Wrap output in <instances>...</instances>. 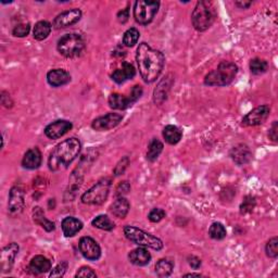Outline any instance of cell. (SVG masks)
Masks as SVG:
<instances>
[{
	"mask_svg": "<svg viewBox=\"0 0 278 278\" xmlns=\"http://www.w3.org/2000/svg\"><path fill=\"white\" fill-rule=\"evenodd\" d=\"M136 61L144 82L151 84L160 76L164 68L165 58L160 50L150 47L147 43H142L137 48Z\"/></svg>",
	"mask_w": 278,
	"mask_h": 278,
	"instance_id": "1",
	"label": "cell"
},
{
	"mask_svg": "<svg viewBox=\"0 0 278 278\" xmlns=\"http://www.w3.org/2000/svg\"><path fill=\"white\" fill-rule=\"evenodd\" d=\"M82 149V144L77 138L65 139L58 144L51 151L48 159V165L51 171H60L69 168V165L78 157Z\"/></svg>",
	"mask_w": 278,
	"mask_h": 278,
	"instance_id": "2",
	"label": "cell"
},
{
	"mask_svg": "<svg viewBox=\"0 0 278 278\" xmlns=\"http://www.w3.org/2000/svg\"><path fill=\"white\" fill-rule=\"evenodd\" d=\"M238 67L229 61H222L217 65V68L209 72L204 77V84L207 86H217L223 87L234 82L237 76Z\"/></svg>",
	"mask_w": 278,
	"mask_h": 278,
	"instance_id": "3",
	"label": "cell"
},
{
	"mask_svg": "<svg viewBox=\"0 0 278 278\" xmlns=\"http://www.w3.org/2000/svg\"><path fill=\"white\" fill-rule=\"evenodd\" d=\"M216 19V10L211 2H198L191 13V22L198 32L209 30Z\"/></svg>",
	"mask_w": 278,
	"mask_h": 278,
	"instance_id": "4",
	"label": "cell"
},
{
	"mask_svg": "<svg viewBox=\"0 0 278 278\" xmlns=\"http://www.w3.org/2000/svg\"><path fill=\"white\" fill-rule=\"evenodd\" d=\"M124 235L127 239L139 247L151 248L154 250H161L163 248V241L154 235H151L147 231H145L141 228H137L135 226H127L124 227Z\"/></svg>",
	"mask_w": 278,
	"mask_h": 278,
	"instance_id": "5",
	"label": "cell"
},
{
	"mask_svg": "<svg viewBox=\"0 0 278 278\" xmlns=\"http://www.w3.org/2000/svg\"><path fill=\"white\" fill-rule=\"evenodd\" d=\"M57 49L65 58H77L85 49V41L82 35L76 33L65 34L58 41Z\"/></svg>",
	"mask_w": 278,
	"mask_h": 278,
	"instance_id": "6",
	"label": "cell"
},
{
	"mask_svg": "<svg viewBox=\"0 0 278 278\" xmlns=\"http://www.w3.org/2000/svg\"><path fill=\"white\" fill-rule=\"evenodd\" d=\"M111 182V178L104 177L96 183L94 186L83 194L81 198L82 202L84 204H89V206H100L105 202L110 193Z\"/></svg>",
	"mask_w": 278,
	"mask_h": 278,
	"instance_id": "7",
	"label": "cell"
},
{
	"mask_svg": "<svg viewBox=\"0 0 278 278\" xmlns=\"http://www.w3.org/2000/svg\"><path fill=\"white\" fill-rule=\"evenodd\" d=\"M160 3L152 0H137L134 4L135 21L142 25H148L159 11Z\"/></svg>",
	"mask_w": 278,
	"mask_h": 278,
	"instance_id": "8",
	"label": "cell"
},
{
	"mask_svg": "<svg viewBox=\"0 0 278 278\" xmlns=\"http://www.w3.org/2000/svg\"><path fill=\"white\" fill-rule=\"evenodd\" d=\"M270 113V108L267 104L259 105V107L254 108L252 111H250L249 113L243 116L241 125L244 127H250V126H257V125H261L267 120Z\"/></svg>",
	"mask_w": 278,
	"mask_h": 278,
	"instance_id": "9",
	"label": "cell"
},
{
	"mask_svg": "<svg viewBox=\"0 0 278 278\" xmlns=\"http://www.w3.org/2000/svg\"><path fill=\"white\" fill-rule=\"evenodd\" d=\"M78 248L85 259H87L89 261H97L100 259L101 256L100 246H99L97 241L95 239H92L91 237H88V236L82 237L78 243Z\"/></svg>",
	"mask_w": 278,
	"mask_h": 278,
	"instance_id": "10",
	"label": "cell"
},
{
	"mask_svg": "<svg viewBox=\"0 0 278 278\" xmlns=\"http://www.w3.org/2000/svg\"><path fill=\"white\" fill-rule=\"evenodd\" d=\"M82 19V11L74 8L71 10L63 11L60 15H58L54 22H52V26L56 30H61V29H67L69 26H72L76 24L79 20Z\"/></svg>",
	"mask_w": 278,
	"mask_h": 278,
	"instance_id": "11",
	"label": "cell"
},
{
	"mask_svg": "<svg viewBox=\"0 0 278 278\" xmlns=\"http://www.w3.org/2000/svg\"><path fill=\"white\" fill-rule=\"evenodd\" d=\"M123 120V116L118 113H108L102 116H99L95 118L91 123V127L98 131L110 130L112 128L116 127Z\"/></svg>",
	"mask_w": 278,
	"mask_h": 278,
	"instance_id": "12",
	"label": "cell"
},
{
	"mask_svg": "<svg viewBox=\"0 0 278 278\" xmlns=\"http://www.w3.org/2000/svg\"><path fill=\"white\" fill-rule=\"evenodd\" d=\"M19 249V244L16 242H11L3 248L2 255H0V267L3 273H8L12 269Z\"/></svg>",
	"mask_w": 278,
	"mask_h": 278,
	"instance_id": "13",
	"label": "cell"
},
{
	"mask_svg": "<svg viewBox=\"0 0 278 278\" xmlns=\"http://www.w3.org/2000/svg\"><path fill=\"white\" fill-rule=\"evenodd\" d=\"M25 207L24 190L22 187L15 186L12 187L9 194L8 210L11 215H18L21 213Z\"/></svg>",
	"mask_w": 278,
	"mask_h": 278,
	"instance_id": "14",
	"label": "cell"
},
{
	"mask_svg": "<svg viewBox=\"0 0 278 278\" xmlns=\"http://www.w3.org/2000/svg\"><path fill=\"white\" fill-rule=\"evenodd\" d=\"M73 124L67 120H57L48 124L45 128V135L49 139H59L72 129Z\"/></svg>",
	"mask_w": 278,
	"mask_h": 278,
	"instance_id": "15",
	"label": "cell"
},
{
	"mask_svg": "<svg viewBox=\"0 0 278 278\" xmlns=\"http://www.w3.org/2000/svg\"><path fill=\"white\" fill-rule=\"evenodd\" d=\"M230 158L238 165H246L252 160V151L246 144H239L230 150Z\"/></svg>",
	"mask_w": 278,
	"mask_h": 278,
	"instance_id": "16",
	"label": "cell"
},
{
	"mask_svg": "<svg viewBox=\"0 0 278 278\" xmlns=\"http://www.w3.org/2000/svg\"><path fill=\"white\" fill-rule=\"evenodd\" d=\"M47 82L52 87H61L71 82V75L63 69H55L48 72Z\"/></svg>",
	"mask_w": 278,
	"mask_h": 278,
	"instance_id": "17",
	"label": "cell"
},
{
	"mask_svg": "<svg viewBox=\"0 0 278 278\" xmlns=\"http://www.w3.org/2000/svg\"><path fill=\"white\" fill-rule=\"evenodd\" d=\"M135 75H136V70L134 68V65L128 62H123L122 68L117 69L112 73L111 77L116 84H123L126 81H128V79L134 78Z\"/></svg>",
	"mask_w": 278,
	"mask_h": 278,
	"instance_id": "18",
	"label": "cell"
},
{
	"mask_svg": "<svg viewBox=\"0 0 278 278\" xmlns=\"http://www.w3.org/2000/svg\"><path fill=\"white\" fill-rule=\"evenodd\" d=\"M42 152L37 147H35L26 151V154L23 157L22 165L23 168L28 170H36L42 165Z\"/></svg>",
	"mask_w": 278,
	"mask_h": 278,
	"instance_id": "19",
	"label": "cell"
},
{
	"mask_svg": "<svg viewBox=\"0 0 278 278\" xmlns=\"http://www.w3.org/2000/svg\"><path fill=\"white\" fill-rule=\"evenodd\" d=\"M29 269L33 274H44L51 269V261L44 255H36L30 262Z\"/></svg>",
	"mask_w": 278,
	"mask_h": 278,
	"instance_id": "20",
	"label": "cell"
},
{
	"mask_svg": "<svg viewBox=\"0 0 278 278\" xmlns=\"http://www.w3.org/2000/svg\"><path fill=\"white\" fill-rule=\"evenodd\" d=\"M128 260L131 264L137 266L148 265L151 261V254L145 247H139L130 251L128 254Z\"/></svg>",
	"mask_w": 278,
	"mask_h": 278,
	"instance_id": "21",
	"label": "cell"
},
{
	"mask_svg": "<svg viewBox=\"0 0 278 278\" xmlns=\"http://www.w3.org/2000/svg\"><path fill=\"white\" fill-rule=\"evenodd\" d=\"M61 228L65 237H74L77 233L82 230L83 223L82 221H79L78 218L68 216L62 221Z\"/></svg>",
	"mask_w": 278,
	"mask_h": 278,
	"instance_id": "22",
	"label": "cell"
},
{
	"mask_svg": "<svg viewBox=\"0 0 278 278\" xmlns=\"http://www.w3.org/2000/svg\"><path fill=\"white\" fill-rule=\"evenodd\" d=\"M172 83H173L172 78H170V76H167L158 85V87L155 89L154 92V101L156 104H162L167 100Z\"/></svg>",
	"mask_w": 278,
	"mask_h": 278,
	"instance_id": "23",
	"label": "cell"
},
{
	"mask_svg": "<svg viewBox=\"0 0 278 278\" xmlns=\"http://www.w3.org/2000/svg\"><path fill=\"white\" fill-rule=\"evenodd\" d=\"M129 202L124 197H117V199L111 204L110 211L111 213L118 218H124L127 215L129 211Z\"/></svg>",
	"mask_w": 278,
	"mask_h": 278,
	"instance_id": "24",
	"label": "cell"
},
{
	"mask_svg": "<svg viewBox=\"0 0 278 278\" xmlns=\"http://www.w3.org/2000/svg\"><path fill=\"white\" fill-rule=\"evenodd\" d=\"M109 105L113 110H125L133 105L129 97L121 94H111L109 97Z\"/></svg>",
	"mask_w": 278,
	"mask_h": 278,
	"instance_id": "25",
	"label": "cell"
},
{
	"mask_svg": "<svg viewBox=\"0 0 278 278\" xmlns=\"http://www.w3.org/2000/svg\"><path fill=\"white\" fill-rule=\"evenodd\" d=\"M183 136L182 130L175 125H168L163 129V138L170 145H176L181 142Z\"/></svg>",
	"mask_w": 278,
	"mask_h": 278,
	"instance_id": "26",
	"label": "cell"
},
{
	"mask_svg": "<svg viewBox=\"0 0 278 278\" xmlns=\"http://www.w3.org/2000/svg\"><path fill=\"white\" fill-rule=\"evenodd\" d=\"M51 30H52V25L48 21H39L34 26L33 36H34L36 41L42 42L50 35Z\"/></svg>",
	"mask_w": 278,
	"mask_h": 278,
	"instance_id": "27",
	"label": "cell"
},
{
	"mask_svg": "<svg viewBox=\"0 0 278 278\" xmlns=\"http://www.w3.org/2000/svg\"><path fill=\"white\" fill-rule=\"evenodd\" d=\"M33 218H34V222L36 224H38L39 226H42L46 231H48V233H50V231H52V230H55V228H56L55 223L47 220V218L45 217L44 211L42 210V208L37 207L34 209V212H33Z\"/></svg>",
	"mask_w": 278,
	"mask_h": 278,
	"instance_id": "28",
	"label": "cell"
},
{
	"mask_svg": "<svg viewBox=\"0 0 278 278\" xmlns=\"http://www.w3.org/2000/svg\"><path fill=\"white\" fill-rule=\"evenodd\" d=\"M174 268V263L169 259H161L156 264V273L159 277H169Z\"/></svg>",
	"mask_w": 278,
	"mask_h": 278,
	"instance_id": "29",
	"label": "cell"
},
{
	"mask_svg": "<svg viewBox=\"0 0 278 278\" xmlns=\"http://www.w3.org/2000/svg\"><path fill=\"white\" fill-rule=\"evenodd\" d=\"M162 151H163V144L159 141V139L154 138L148 146L147 160L150 162H155L159 158V156L161 155Z\"/></svg>",
	"mask_w": 278,
	"mask_h": 278,
	"instance_id": "30",
	"label": "cell"
},
{
	"mask_svg": "<svg viewBox=\"0 0 278 278\" xmlns=\"http://www.w3.org/2000/svg\"><path fill=\"white\" fill-rule=\"evenodd\" d=\"M92 226L99 228L101 230H107L110 231L115 227L114 222L111 220V218L108 215H98L97 217H95L94 220L91 222Z\"/></svg>",
	"mask_w": 278,
	"mask_h": 278,
	"instance_id": "31",
	"label": "cell"
},
{
	"mask_svg": "<svg viewBox=\"0 0 278 278\" xmlns=\"http://www.w3.org/2000/svg\"><path fill=\"white\" fill-rule=\"evenodd\" d=\"M268 69V63L260 58H254L250 61V71L253 75L264 74Z\"/></svg>",
	"mask_w": 278,
	"mask_h": 278,
	"instance_id": "32",
	"label": "cell"
},
{
	"mask_svg": "<svg viewBox=\"0 0 278 278\" xmlns=\"http://www.w3.org/2000/svg\"><path fill=\"white\" fill-rule=\"evenodd\" d=\"M139 36H141V33L135 28H130L126 32L124 33L123 36V44L126 47H134V46L138 43Z\"/></svg>",
	"mask_w": 278,
	"mask_h": 278,
	"instance_id": "33",
	"label": "cell"
},
{
	"mask_svg": "<svg viewBox=\"0 0 278 278\" xmlns=\"http://www.w3.org/2000/svg\"><path fill=\"white\" fill-rule=\"evenodd\" d=\"M209 235L212 239L222 240L226 237V228H225L224 225L221 223H213L210 226Z\"/></svg>",
	"mask_w": 278,
	"mask_h": 278,
	"instance_id": "34",
	"label": "cell"
},
{
	"mask_svg": "<svg viewBox=\"0 0 278 278\" xmlns=\"http://www.w3.org/2000/svg\"><path fill=\"white\" fill-rule=\"evenodd\" d=\"M265 252L266 255L270 259H276L278 256V238L273 237L267 241L265 246Z\"/></svg>",
	"mask_w": 278,
	"mask_h": 278,
	"instance_id": "35",
	"label": "cell"
},
{
	"mask_svg": "<svg viewBox=\"0 0 278 278\" xmlns=\"http://www.w3.org/2000/svg\"><path fill=\"white\" fill-rule=\"evenodd\" d=\"M255 204H256L255 198L252 196H247L243 199L240 206V214L243 215V214L251 213V212H252L253 209L255 208Z\"/></svg>",
	"mask_w": 278,
	"mask_h": 278,
	"instance_id": "36",
	"label": "cell"
},
{
	"mask_svg": "<svg viewBox=\"0 0 278 278\" xmlns=\"http://www.w3.org/2000/svg\"><path fill=\"white\" fill-rule=\"evenodd\" d=\"M30 31H31V25L29 23H23L15 26V29L12 31V34L16 37H25L29 35Z\"/></svg>",
	"mask_w": 278,
	"mask_h": 278,
	"instance_id": "37",
	"label": "cell"
},
{
	"mask_svg": "<svg viewBox=\"0 0 278 278\" xmlns=\"http://www.w3.org/2000/svg\"><path fill=\"white\" fill-rule=\"evenodd\" d=\"M165 215H167V213H165L164 210L157 208V209H154L150 211V213L148 214V218H149V221L152 223H159L163 220Z\"/></svg>",
	"mask_w": 278,
	"mask_h": 278,
	"instance_id": "38",
	"label": "cell"
},
{
	"mask_svg": "<svg viewBox=\"0 0 278 278\" xmlns=\"http://www.w3.org/2000/svg\"><path fill=\"white\" fill-rule=\"evenodd\" d=\"M67 269H68V262H61L51 270L49 277H62L64 276L65 272H67Z\"/></svg>",
	"mask_w": 278,
	"mask_h": 278,
	"instance_id": "39",
	"label": "cell"
},
{
	"mask_svg": "<svg viewBox=\"0 0 278 278\" xmlns=\"http://www.w3.org/2000/svg\"><path fill=\"white\" fill-rule=\"evenodd\" d=\"M128 164H129V159H128L127 157L123 158L122 160L116 164V167H115V169H114V175H115V176L122 175V174L124 173V172H125V170L127 169Z\"/></svg>",
	"mask_w": 278,
	"mask_h": 278,
	"instance_id": "40",
	"label": "cell"
},
{
	"mask_svg": "<svg viewBox=\"0 0 278 278\" xmlns=\"http://www.w3.org/2000/svg\"><path fill=\"white\" fill-rule=\"evenodd\" d=\"M143 87L142 86H139V85H135L133 88H131L130 90V94H129V99H130V101L133 102V104L138 100L139 98H141L143 96Z\"/></svg>",
	"mask_w": 278,
	"mask_h": 278,
	"instance_id": "41",
	"label": "cell"
},
{
	"mask_svg": "<svg viewBox=\"0 0 278 278\" xmlns=\"http://www.w3.org/2000/svg\"><path fill=\"white\" fill-rule=\"evenodd\" d=\"M130 190V185L128 182H122L118 186L116 187L115 190V196L116 197H124L126 194H128V191Z\"/></svg>",
	"mask_w": 278,
	"mask_h": 278,
	"instance_id": "42",
	"label": "cell"
},
{
	"mask_svg": "<svg viewBox=\"0 0 278 278\" xmlns=\"http://www.w3.org/2000/svg\"><path fill=\"white\" fill-rule=\"evenodd\" d=\"M75 277H97V274L88 266H83L77 270Z\"/></svg>",
	"mask_w": 278,
	"mask_h": 278,
	"instance_id": "43",
	"label": "cell"
},
{
	"mask_svg": "<svg viewBox=\"0 0 278 278\" xmlns=\"http://www.w3.org/2000/svg\"><path fill=\"white\" fill-rule=\"evenodd\" d=\"M268 137L272 142L277 143V139H278V122L277 121H274L272 126H270L269 131H268Z\"/></svg>",
	"mask_w": 278,
	"mask_h": 278,
	"instance_id": "44",
	"label": "cell"
},
{
	"mask_svg": "<svg viewBox=\"0 0 278 278\" xmlns=\"http://www.w3.org/2000/svg\"><path fill=\"white\" fill-rule=\"evenodd\" d=\"M188 263H189V265L191 266V268H194V269L200 268V266L202 265L201 260L198 256H196V255L188 256Z\"/></svg>",
	"mask_w": 278,
	"mask_h": 278,
	"instance_id": "45",
	"label": "cell"
},
{
	"mask_svg": "<svg viewBox=\"0 0 278 278\" xmlns=\"http://www.w3.org/2000/svg\"><path fill=\"white\" fill-rule=\"evenodd\" d=\"M128 18H129V9L128 8H125L124 10L120 11L117 13V20L118 22L124 24L126 23L128 21Z\"/></svg>",
	"mask_w": 278,
	"mask_h": 278,
	"instance_id": "46",
	"label": "cell"
},
{
	"mask_svg": "<svg viewBox=\"0 0 278 278\" xmlns=\"http://www.w3.org/2000/svg\"><path fill=\"white\" fill-rule=\"evenodd\" d=\"M2 103L7 108H11L12 104H13V101L11 100L10 95L7 94L6 91L2 92Z\"/></svg>",
	"mask_w": 278,
	"mask_h": 278,
	"instance_id": "47",
	"label": "cell"
},
{
	"mask_svg": "<svg viewBox=\"0 0 278 278\" xmlns=\"http://www.w3.org/2000/svg\"><path fill=\"white\" fill-rule=\"evenodd\" d=\"M235 5L240 9H248L249 7L252 5V2H236Z\"/></svg>",
	"mask_w": 278,
	"mask_h": 278,
	"instance_id": "48",
	"label": "cell"
},
{
	"mask_svg": "<svg viewBox=\"0 0 278 278\" xmlns=\"http://www.w3.org/2000/svg\"><path fill=\"white\" fill-rule=\"evenodd\" d=\"M185 277H201V274H195V273H190V274H186L184 275Z\"/></svg>",
	"mask_w": 278,
	"mask_h": 278,
	"instance_id": "49",
	"label": "cell"
}]
</instances>
